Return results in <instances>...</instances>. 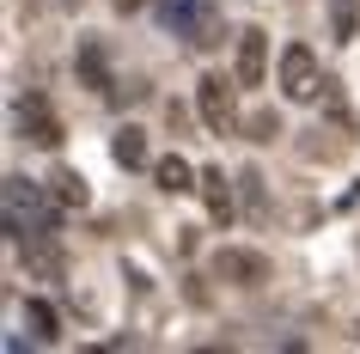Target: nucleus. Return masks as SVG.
Here are the masks:
<instances>
[{
  "label": "nucleus",
  "instance_id": "obj_1",
  "mask_svg": "<svg viewBox=\"0 0 360 354\" xmlns=\"http://www.w3.org/2000/svg\"><path fill=\"white\" fill-rule=\"evenodd\" d=\"M6 232H13V244L56 232V208L43 202V189L31 177H6Z\"/></svg>",
  "mask_w": 360,
  "mask_h": 354
},
{
  "label": "nucleus",
  "instance_id": "obj_2",
  "mask_svg": "<svg viewBox=\"0 0 360 354\" xmlns=\"http://www.w3.org/2000/svg\"><path fill=\"white\" fill-rule=\"evenodd\" d=\"M159 25L171 37H184L190 49H214L220 43V13L214 0H159Z\"/></svg>",
  "mask_w": 360,
  "mask_h": 354
},
{
  "label": "nucleus",
  "instance_id": "obj_3",
  "mask_svg": "<svg viewBox=\"0 0 360 354\" xmlns=\"http://www.w3.org/2000/svg\"><path fill=\"white\" fill-rule=\"evenodd\" d=\"M281 92L293 98V104H311V98L323 92V68H318V56H311L305 43H287L281 49Z\"/></svg>",
  "mask_w": 360,
  "mask_h": 354
},
{
  "label": "nucleus",
  "instance_id": "obj_4",
  "mask_svg": "<svg viewBox=\"0 0 360 354\" xmlns=\"http://www.w3.org/2000/svg\"><path fill=\"white\" fill-rule=\"evenodd\" d=\"M214 281H226V287H263L269 281V257L263 251H214Z\"/></svg>",
  "mask_w": 360,
  "mask_h": 354
},
{
  "label": "nucleus",
  "instance_id": "obj_5",
  "mask_svg": "<svg viewBox=\"0 0 360 354\" xmlns=\"http://www.w3.org/2000/svg\"><path fill=\"white\" fill-rule=\"evenodd\" d=\"M13 122H19V141H31V147H61V116L43 104L37 92L19 98V110H13Z\"/></svg>",
  "mask_w": 360,
  "mask_h": 354
},
{
  "label": "nucleus",
  "instance_id": "obj_6",
  "mask_svg": "<svg viewBox=\"0 0 360 354\" xmlns=\"http://www.w3.org/2000/svg\"><path fill=\"white\" fill-rule=\"evenodd\" d=\"M195 104H202V122H208L214 134H232V129H238V110H232L226 74H208V80H202V86H195Z\"/></svg>",
  "mask_w": 360,
  "mask_h": 354
},
{
  "label": "nucleus",
  "instance_id": "obj_7",
  "mask_svg": "<svg viewBox=\"0 0 360 354\" xmlns=\"http://www.w3.org/2000/svg\"><path fill=\"white\" fill-rule=\"evenodd\" d=\"M263 74H269V31H263V25H245V31H238L232 80H238V86H263Z\"/></svg>",
  "mask_w": 360,
  "mask_h": 354
},
{
  "label": "nucleus",
  "instance_id": "obj_8",
  "mask_svg": "<svg viewBox=\"0 0 360 354\" xmlns=\"http://www.w3.org/2000/svg\"><path fill=\"white\" fill-rule=\"evenodd\" d=\"M202 202H208V220L214 226H226L232 214H238V208H232V184H226V171H202Z\"/></svg>",
  "mask_w": 360,
  "mask_h": 354
},
{
  "label": "nucleus",
  "instance_id": "obj_9",
  "mask_svg": "<svg viewBox=\"0 0 360 354\" xmlns=\"http://www.w3.org/2000/svg\"><path fill=\"white\" fill-rule=\"evenodd\" d=\"M153 177H159V189H165V196L202 189V171H190V159H177V153H171V159H159V165H153Z\"/></svg>",
  "mask_w": 360,
  "mask_h": 354
},
{
  "label": "nucleus",
  "instance_id": "obj_10",
  "mask_svg": "<svg viewBox=\"0 0 360 354\" xmlns=\"http://www.w3.org/2000/svg\"><path fill=\"white\" fill-rule=\"evenodd\" d=\"M25 324H31V336H37V342H56V336H61V317H56V305H49V299H25Z\"/></svg>",
  "mask_w": 360,
  "mask_h": 354
},
{
  "label": "nucleus",
  "instance_id": "obj_11",
  "mask_svg": "<svg viewBox=\"0 0 360 354\" xmlns=\"http://www.w3.org/2000/svg\"><path fill=\"white\" fill-rule=\"evenodd\" d=\"M110 153H116V165H147V134H141V129H134V122H129V129H116V141H110Z\"/></svg>",
  "mask_w": 360,
  "mask_h": 354
},
{
  "label": "nucleus",
  "instance_id": "obj_12",
  "mask_svg": "<svg viewBox=\"0 0 360 354\" xmlns=\"http://www.w3.org/2000/svg\"><path fill=\"white\" fill-rule=\"evenodd\" d=\"M49 196H56V208H86V177L61 165L56 177H49Z\"/></svg>",
  "mask_w": 360,
  "mask_h": 354
},
{
  "label": "nucleus",
  "instance_id": "obj_13",
  "mask_svg": "<svg viewBox=\"0 0 360 354\" xmlns=\"http://www.w3.org/2000/svg\"><path fill=\"white\" fill-rule=\"evenodd\" d=\"M79 86H92V92H110V74H104V49H98V43H86V49H79Z\"/></svg>",
  "mask_w": 360,
  "mask_h": 354
},
{
  "label": "nucleus",
  "instance_id": "obj_14",
  "mask_svg": "<svg viewBox=\"0 0 360 354\" xmlns=\"http://www.w3.org/2000/svg\"><path fill=\"white\" fill-rule=\"evenodd\" d=\"M238 184H245V202H250V220L263 226V220H269V196H263V177H257V171H245V177H238Z\"/></svg>",
  "mask_w": 360,
  "mask_h": 354
},
{
  "label": "nucleus",
  "instance_id": "obj_15",
  "mask_svg": "<svg viewBox=\"0 0 360 354\" xmlns=\"http://www.w3.org/2000/svg\"><path fill=\"white\" fill-rule=\"evenodd\" d=\"M245 129H250V141H275V134H281V122H275V110H257Z\"/></svg>",
  "mask_w": 360,
  "mask_h": 354
},
{
  "label": "nucleus",
  "instance_id": "obj_16",
  "mask_svg": "<svg viewBox=\"0 0 360 354\" xmlns=\"http://www.w3.org/2000/svg\"><path fill=\"white\" fill-rule=\"evenodd\" d=\"M336 37H354V0H336Z\"/></svg>",
  "mask_w": 360,
  "mask_h": 354
},
{
  "label": "nucleus",
  "instance_id": "obj_17",
  "mask_svg": "<svg viewBox=\"0 0 360 354\" xmlns=\"http://www.w3.org/2000/svg\"><path fill=\"white\" fill-rule=\"evenodd\" d=\"M141 6H147V0H116V13H141Z\"/></svg>",
  "mask_w": 360,
  "mask_h": 354
},
{
  "label": "nucleus",
  "instance_id": "obj_18",
  "mask_svg": "<svg viewBox=\"0 0 360 354\" xmlns=\"http://www.w3.org/2000/svg\"><path fill=\"white\" fill-rule=\"evenodd\" d=\"M68 6H79V0H68Z\"/></svg>",
  "mask_w": 360,
  "mask_h": 354
}]
</instances>
